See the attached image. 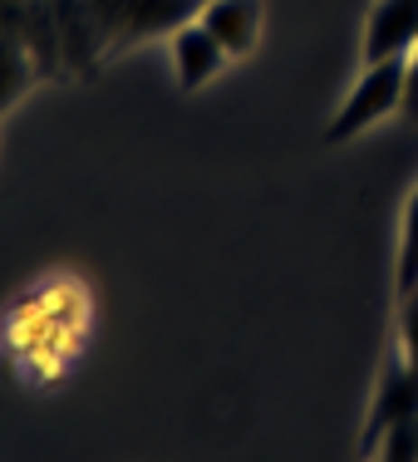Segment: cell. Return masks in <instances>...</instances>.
Masks as SVG:
<instances>
[{"label":"cell","mask_w":418,"mask_h":462,"mask_svg":"<svg viewBox=\"0 0 418 462\" xmlns=\"http://www.w3.org/2000/svg\"><path fill=\"white\" fill-rule=\"evenodd\" d=\"M94 339V291L74 271H45L0 310V369L30 393H50L74 374Z\"/></svg>","instance_id":"cell-1"},{"label":"cell","mask_w":418,"mask_h":462,"mask_svg":"<svg viewBox=\"0 0 418 462\" xmlns=\"http://www.w3.org/2000/svg\"><path fill=\"white\" fill-rule=\"evenodd\" d=\"M404 74H409V60L365 64V74L355 79V89H349L345 104H339V114L330 118L325 143H349L355 134H365L369 124L399 114V104H404Z\"/></svg>","instance_id":"cell-2"},{"label":"cell","mask_w":418,"mask_h":462,"mask_svg":"<svg viewBox=\"0 0 418 462\" xmlns=\"http://www.w3.org/2000/svg\"><path fill=\"white\" fill-rule=\"evenodd\" d=\"M207 0H89V20L108 45H128L143 35H163L202 15Z\"/></svg>","instance_id":"cell-3"},{"label":"cell","mask_w":418,"mask_h":462,"mask_svg":"<svg viewBox=\"0 0 418 462\" xmlns=\"http://www.w3.org/2000/svg\"><path fill=\"white\" fill-rule=\"evenodd\" d=\"M409 418H418V369L404 355H389L384 379H379V399H374L369 423H365V453L379 448V438L389 433V428L409 423Z\"/></svg>","instance_id":"cell-4"},{"label":"cell","mask_w":418,"mask_h":462,"mask_svg":"<svg viewBox=\"0 0 418 462\" xmlns=\"http://www.w3.org/2000/svg\"><path fill=\"white\" fill-rule=\"evenodd\" d=\"M168 54H172V74H178V89H202L207 79H217V74L227 69V60L232 54L222 50V40L212 35V30L202 25V20H187V25L172 30L168 40Z\"/></svg>","instance_id":"cell-5"},{"label":"cell","mask_w":418,"mask_h":462,"mask_svg":"<svg viewBox=\"0 0 418 462\" xmlns=\"http://www.w3.org/2000/svg\"><path fill=\"white\" fill-rule=\"evenodd\" d=\"M418 50V0H374L365 25V64L409 60Z\"/></svg>","instance_id":"cell-6"},{"label":"cell","mask_w":418,"mask_h":462,"mask_svg":"<svg viewBox=\"0 0 418 462\" xmlns=\"http://www.w3.org/2000/svg\"><path fill=\"white\" fill-rule=\"evenodd\" d=\"M197 20L222 40V50L232 60L237 54H251L261 40V0H207Z\"/></svg>","instance_id":"cell-7"},{"label":"cell","mask_w":418,"mask_h":462,"mask_svg":"<svg viewBox=\"0 0 418 462\" xmlns=\"http://www.w3.org/2000/svg\"><path fill=\"white\" fill-rule=\"evenodd\" d=\"M418 291V187L409 197V212H404V251H399V295Z\"/></svg>","instance_id":"cell-8"},{"label":"cell","mask_w":418,"mask_h":462,"mask_svg":"<svg viewBox=\"0 0 418 462\" xmlns=\"http://www.w3.org/2000/svg\"><path fill=\"white\" fill-rule=\"evenodd\" d=\"M25 84H30V69H25V60H20V50L0 45V108L15 104V98L25 94Z\"/></svg>","instance_id":"cell-9"},{"label":"cell","mask_w":418,"mask_h":462,"mask_svg":"<svg viewBox=\"0 0 418 462\" xmlns=\"http://www.w3.org/2000/svg\"><path fill=\"white\" fill-rule=\"evenodd\" d=\"M399 355L418 369V291L399 295Z\"/></svg>","instance_id":"cell-10"},{"label":"cell","mask_w":418,"mask_h":462,"mask_svg":"<svg viewBox=\"0 0 418 462\" xmlns=\"http://www.w3.org/2000/svg\"><path fill=\"white\" fill-rule=\"evenodd\" d=\"M404 118H418V54L409 60V74H404V104H399Z\"/></svg>","instance_id":"cell-11"}]
</instances>
